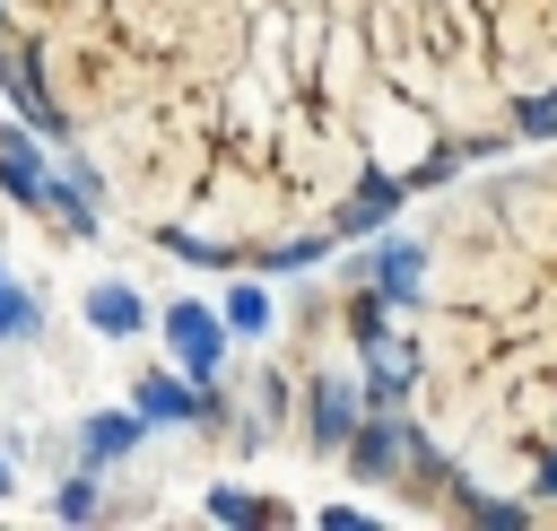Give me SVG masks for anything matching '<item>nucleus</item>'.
<instances>
[{
  "mask_svg": "<svg viewBox=\"0 0 557 531\" xmlns=\"http://www.w3.org/2000/svg\"><path fill=\"white\" fill-rule=\"evenodd\" d=\"M226 331H235V322H218V313L191 305V296L165 313V339H174V357H183L191 383H218V366H226Z\"/></svg>",
  "mask_w": 557,
  "mask_h": 531,
  "instance_id": "obj_3",
  "label": "nucleus"
},
{
  "mask_svg": "<svg viewBox=\"0 0 557 531\" xmlns=\"http://www.w3.org/2000/svg\"><path fill=\"white\" fill-rule=\"evenodd\" d=\"M78 52L183 261L305 270L557 148V0H78Z\"/></svg>",
  "mask_w": 557,
  "mask_h": 531,
  "instance_id": "obj_1",
  "label": "nucleus"
},
{
  "mask_svg": "<svg viewBox=\"0 0 557 531\" xmlns=\"http://www.w3.org/2000/svg\"><path fill=\"white\" fill-rule=\"evenodd\" d=\"M209 514H218V522H270V505L244 496V487H209Z\"/></svg>",
  "mask_w": 557,
  "mask_h": 531,
  "instance_id": "obj_11",
  "label": "nucleus"
},
{
  "mask_svg": "<svg viewBox=\"0 0 557 531\" xmlns=\"http://www.w3.org/2000/svg\"><path fill=\"white\" fill-rule=\"evenodd\" d=\"M226 322H235L244 339H261V331H270V296H261V287H226Z\"/></svg>",
  "mask_w": 557,
  "mask_h": 531,
  "instance_id": "obj_9",
  "label": "nucleus"
},
{
  "mask_svg": "<svg viewBox=\"0 0 557 531\" xmlns=\"http://www.w3.org/2000/svg\"><path fill=\"white\" fill-rule=\"evenodd\" d=\"M0 183H9V200L52 209V183H61V174H44V148H35L26 131H0Z\"/></svg>",
  "mask_w": 557,
  "mask_h": 531,
  "instance_id": "obj_5",
  "label": "nucleus"
},
{
  "mask_svg": "<svg viewBox=\"0 0 557 531\" xmlns=\"http://www.w3.org/2000/svg\"><path fill=\"white\" fill-rule=\"evenodd\" d=\"M87 322H96L104 339H139V331H148V305H139L131 287H87Z\"/></svg>",
  "mask_w": 557,
  "mask_h": 531,
  "instance_id": "obj_7",
  "label": "nucleus"
},
{
  "mask_svg": "<svg viewBox=\"0 0 557 531\" xmlns=\"http://www.w3.org/2000/svg\"><path fill=\"white\" fill-rule=\"evenodd\" d=\"M305 418H313V444H348L366 418H357V392L339 383V374H322V383H305Z\"/></svg>",
  "mask_w": 557,
  "mask_h": 531,
  "instance_id": "obj_6",
  "label": "nucleus"
},
{
  "mask_svg": "<svg viewBox=\"0 0 557 531\" xmlns=\"http://www.w3.org/2000/svg\"><path fill=\"white\" fill-rule=\"evenodd\" d=\"M0 339H35V305H26V287L0 270Z\"/></svg>",
  "mask_w": 557,
  "mask_h": 531,
  "instance_id": "obj_10",
  "label": "nucleus"
},
{
  "mask_svg": "<svg viewBox=\"0 0 557 531\" xmlns=\"http://www.w3.org/2000/svg\"><path fill=\"white\" fill-rule=\"evenodd\" d=\"M0 496H9V461H0Z\"/></svg>",
  "mask_w": 557,
  "mask_h": 531,
  "instance_id": "obj_13",
  "label": "nucleus"
},
{
  "mask_svg": "<svg viewBox=\"0 0 557 531\" xmlns=\"http://www.w3.org/2000/svg\"><path fill=\"white\" fill-rule=\"evenodd\" d=\"M52 514H61V522H87V514H96V479H61Z\"/></svg>",
  "mask_w": 557,
  "mask_h": 531,
  "instance_id": "obj_12",
  "label": "nucleus"
},
{
  "mask_svg": "<svg viewBox=\"0 0 557 531\" xmlns=\"http://www.w3.org/2000/svg\"><path fill=\"white\" fill-rule=\"evenodd\" d=\"M131 409H139L148 427H165V418H226L209 383L191 392V383H174V374H139V392H131Z\"/></svg>",
  "mask_w": 557,
  "mask_h": 531,
  "instance_id": "obj_4",
  "label": "nucleus"
},
{
  "mask_svg": "<svg viewBox=\"0 0 557 531\" xmlns=\"http://www.w3.org/2000/svg\"><path fill=\"white\" fill-rule=\"evenodd\" d=\"M366 400L409 418V487L557 522V148L453 183L366 339Z\"/></svg>",
  "mask_w": 557,
  "mask_h": 531,
  "instance_id": "obj_2",
  "label": "nucleus"
},
{
  "mask_svg": "<svg viewBox=\"0 0 557 531\" xmlns=\"http://www.w3.org/2000/svg\"><path fill=\"white\" fill-rule=\"evenodd\" d=\"M139 427H148L139 409H96V418H87V461H122V453L139 444Z\"/></svg>",
  "mask_w": 557,
  "mask_h": 531,
  "instance_id": "obj_8",
  "label": "nucleus"
}]
</instances>
